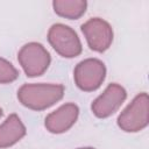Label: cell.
Masks as SVG:
<instances>
[{
    "label": "cell",
    "mask_w": 149,
    "mask_h": 149,
    "mask_svg": "<svg viewBox=\"0 0 149 149\" xmlns=\"http://www.w3.org/2000/svg\"><path fill=\"white\" fill-rule=\"evenodd\" d=\"M19 71L13 66L12 63L0 57V84H8L16 80Z\"/></svg>",
    "instance_id": "cell-11"
},
{
    "label": "cell",
    "mask_w": 149,
    "mask_h": 149,
    "mask_svg": "<svg viewBox=\"0 0 149 149\" xmlns=\"http://www.w3.org/2000/svg\"><path fill=\"white\" fill-rule=\"evenodd\" d=\"M80 28L91 50L104 52L112 44L113 29L107 21L100 17H92L83 23Z\"/></svg>",
    "instance_id": "cell-6"
},
{
    "label": "cell",
    "mask_w": 149,
    "mask_h": 149,
    "mask_svg": "<svg viewBox=\"0 0 149 149\" xmlns=\"http://www.w3.org/2000/svg\"><path fill=\"white\" fill-rule=\"evenodd\" d=\"M63 94L61 84H24L17 91V99L30 109L42 111L59 101Z\"/></svg>",
    "instance_id": "cell-1"
},
{
    "label": "cell",
    "mask_w": 149,
    "mask_h": 149,
    "mask_svg": "<svg viewBox=\"0 0 149 149\" xmlns=\"http://www.w3.org/2000/svg\"><path fill=\"white\" fill-rule=\"evenodd\" d=\"M1 116H2V109L0 108V118H1Z\"/></svg>",
    "instance_id": "cell-12"
},
{
    "label": "cell",
    "mask_w": 149,
    "mask_h": 149,
    "mask_svg": "<svg viewBox=\"0 0 149 149\" xmlns=\"http://www.w3.org/2000/svg\"><path fill=\"white\" fill-rule=\"evenodd\" d=\"M78 149H94V148H78Z\"/></svg>",
    "instance_id": "cell-13"
},
{
    "label": "cell",
    "mask_w": 149,
    "mask_h": 149,
    "mask_svg": "<svg viewBox=\"0 0 149 149\" xmlns=\"http://www.w3.org/2000/svg\"><path fill=\"white\" fill-rule=\"evenodd\" d=\"M17 61L28 77H37L44 73L50 65V54L37 42L24 44L17 54Z\"/></svg>",
    "instance_id": "cell-4"
},
{
    "label": "cell",
    "mask_w": 149,
    "mask_h": 149,
    "mask_svg": "<svg viewBox=\"0 0 149 149\" xmlns=\"http://www.w3.org/2000/svg\"><path fill=\"white\" fill-rule=\"evenodd\" d=\"M105 64L97 58H87L79 62L73 71L76 85L85 92H91L99 88L105 79Z\"/></svg>",
    "instance_id": "cell-5"
},
{
    "label": "cell",
    "mask_w": 149,
    "mask_h": 149,
    "mask_svg": "<svg viewBox=\"0 0 149 149\" xmlns=\"http://www.w3.org/2000/svg\"><path fill=\"white\" fill-rule=\"evenodd\" d=\"M87 2L83 0H56L52 2V7L56 14L62 17H66L70 20L79 19L86 10Z\"/></svg>",
    "instance_id": "cell-10"
},
{
    "label": "cell",
    "mask_w": 149,
    "mask_h": 149,
    "mask_svg": "<svg viewBox=\"0 0 149 149\" xmlns=\"http://www.w3.org/2000/svg\"><path fill=\"white\" fill-rule=\"evenodd\" d=\"M78 106L69 102L62 105L58 109L54 111L45 118V128L54 134H61L70 129L78 118Z\"/></svg>",
    "instance_id": "cell-8"
},
{
    "label": "cell",
    "mask_w": 149,
    "mask_h": 149,
    "mask_svg": "<svg viewBox=\"0 0 149 149\" xmlns=\"http://www.w3.org/2000/svg\"><path fill=\"white\" fill-rule=\"evenodd\" d=\"M127 97L126 90L119 84H109L105 91L92 102L91 109L98 118H107L119 109Z\"/></svg>",
    "instance_id": "cell-7"
},
{
    "label": "cell",
    "mask_w": 149,
    "mask_h": 149,
    "mask_svg": "<svg viewBox=\"0 0 149 149\" xmlns=\"http://www.w3.org/2000/svg\"><path fill=\"white\" fill-rule=\"evenodd\" d=\"M26 135V127L16 114H10L0 125V148H7L19 142Z\"/></svg>",
    "instance_id": "cell-9"
},
{
    "label": "cell",
    "mask_w": 149,
    "mask_h": 149,
    "mask_svg": "<svg viewBox=\"0 0 149 149\" xmlns=\"http://www.w3.org/2000/svg\"><path fill=\"white\" fill-rule=\"evenodd\" d=\"M149 99L146 92L137 94L118 116V126L125 132H139L148 125Z\"/></svg>",
    "instance_id": "cell-2"
},
{
    "label": "cell",
    "mask_w": 149,
    "mask_h": 149,
    "mask_svg": "<svg viewBox=\"0 0 149 149\" xmlns=\"http://www.w3.org/2000/svg\"><path fill=\"white\" fill-rule=\"evenodd\" d=\"M48 41L62 57L72 58L81 54V43L76 31L69 26L56 23L48 31Z\"/></svg>",
    "instance_id": "cell-3"
}]
</instances>
